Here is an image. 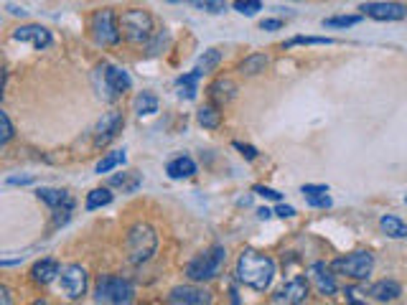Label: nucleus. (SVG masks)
Segmentation results:
<instances>
[{
	"label": "nucleus",
	"mask_w": 407,
	"mask_h": 305,
	"mask_svg": "<svg viewBox=\"0 0 407 305\" xmlns=\"http://www.w3.org/2000/svg\"><path fill=\"white\" fill-rule=\"evenodd\" d=\"M0 125H3V138H0V143L6 146L8 140L13 138V125H10V120H8V112H0Z\"/></svg>",
	"instance_id": "nucleus-34"
},
{
	"label": "nucleus",
	"mask_w": 407,
	"mask_h": 305,
	"mask_svg": "<svg viewBox=\"0 0 407 305\" xmlns=\"http://www.w3.org/2000/svg\"><path fill=\"white\" fill-rule=\"evenodd\" d=\"M199 76H201V71H191V74H183V76H178V94H181V97H186V99H194L197 97V82H199Z\"/></svg>",
	"instance_id": "nucleus-23"
},
{
	"label": "nucleus",
	"mask_w": 407,
	"mask_h": 305,
	"mask_svg": "<svg viewBox=\"0 0 407 305\" xmlns=\"http://www.w3.org/2000/svg\"><path fill=\"white\" fill-rule=\"evenodd\" d=\"M107 204H113V194H110L107 188H94V191L87 196V208H90V211L107 206Z\"/></svg>",
	"instance_id": "nucleus-25"
},
{
	"label": "nucleus",
	"mask_w": 407,
	"mask_h": 305,
	"mask_svg": "<svg viewBox=\"0 0 407 305\" xmlns=\"http://www.w3.org/2000/svg\"><path fill=\"white\" fill-rule=\"evenodd\" d=\"M306 199H308L310 206H318V208H329V206H331V196H326V194L306 196Z\"/></svg>",
	"instance_id": "nucleus-36"
},
{
	"label": "nucleus",
	"mask_w": 407,
	"mask_h": 305,
	"mask_svg": "<svg viewBox=\"0 0 407 305\" xmlns=\"http://www.w3.org/2000/svg\"><path fill=\"white\" fill-rule=\"evenodd\" d=\"M166 173L171 176V178H191V176L197 173V163L189 158V155H178V158H173L166 166Z\"/></svg>",
	"instance_id": "nucleus-19"
},
{
	"label": "nucleus",
	"mask_w": 407,
	"mask_h": 305,
	"mask_svg": "<svg viewBox=\"0 0 407 305\" xmlns=\"http://www.w3.org/2000/svg\"><path fill=\"white\" fill-rule=\"evenodd\" d=\"M135 295L130 280L117 278V275H102L97 280V288H94V298L97 303H130Z\"/></svg>",
	"instance_id": "nucleus-3"
},
{
	"label": "nucleus",
	"mask_w": 407,
	"mask_h": 305,
	"mask_svg": "<svg viewBox=\"0 0 407 305\" xmlns=\"http://www.w3.org/2000/svg\"><path fill=\"white\" fill-rule=\"evenodd\" d=\"M31 176H21V178H18V176H13V178H8V183H10V186H18V183H31Z\"/></svg>",
	"instance_id": "nucleus-41"
},
{
	"label": "nucleus",
	"mask_w": 407,
	"mask_h": 305,
	"mask_svg": "<svg viewBox=\"0 0 407 305\" xmlns=\"http://www.w3.org/2000/svg\"><path fill=\"white\" fill-rule=\"evenodd\" d=\"M120 163H125V152H122V150L110 152V155H105V158L97 163V173H110L113 168L120 166Z\"/></svg>",
	"instance_id": "nucleus-27"
},
{
	"label": "nucleus",
	"mask_w": 407,
	"mask_h": 305,
	"mask_svg": "<svg viewBox=\"0 0 407 305\" xmlns=\"http://www.w3.org/2000/svg\"><path fill=\"white\" fill-rule=\"evenodd\" d=\"M359 10L374 18V21H402V18H407V8L402 3H364Z\"/></svg>",
	"instance_id": "nucleus-10"
},
{
	"label": "nucleus",
	"mask_w": 407,
	"mask_h": 305,
	"mask_svg": "<svg viewBox=\"0 0 407 305\" xmlns=\"http://www.w3.org/2000/svg\"><path fill=\"white\" fill-rule=\"evenodd\" d=\"M166 46H169V34H166V31H161V34L155 36L153 41L148 43V56H158L163 49H166Z\"/></svg>",
	"instance_id": "nucleus-31"
},
{
	"label": "nucleus",
	"mask_w": 407,
	"mask_h": 305,
	"mask_svg": "<svg viewBox=\"0 0 407 305\" xmlns=\"http://www.w3.org/2000/svg\"><path fill=\"white\" fill-rule=\"evenodd\" d=\"M62 288L66 292V298L79 300L87 290V272L79 264H66L62 270Z\"/></svg>",
	"instance_id": "nucleus-8"
},
{
	"label": "nucleus",
	"mask_w": 407,
	"mask_h": 305,
	"mask_svg": "<svg viewBox=\"0 0 407 305\" xmlns=\"http://www.w3.org/2000/svg\"><path fill=\"white\" fill-rule=\"evenodd\" d=\"M331 270L351 280H366L374 270V257L369 252H351V255L334 260Z\"/></svg>",
	"instance_id": "nucleus-5"
},
{
	"label": "nucleus",
	"mask_w": 407,
	"mask_h": 305,
	"mask_svg": "<svg viewBox=\"0 0 407 305\" xmlns=\"http://www.w3.org/2000/svg\"><path fill=\"white\" fill-rule=\"evenodd\" d=\"M369 295H372L377 303H392L402 295V288L394 280H379L369 288Z\"/></svg>",
	"instance_id": "nucleus-16"
},
{
	"label": "nucleus",
	"mask_w": 407,
	"mask_h": 305,
	"mask_svg": "<svg viewBox=\"0 0 407 305\" xmlns=\"http://www.w3.org/2000/svg\"><path fill=\"white\" fill-rule=\"evenodd\" d=\"M92 31H94V41L99 46H113L120 41V28L115 23L113 10H99L94 15V23H92Z\"/></svg>",
	"instance_id": "nucleus-7"
},
{
	"label": "nucleus",
	"mask_w": 407,
	"mask_h": 305,
	"mask_svg": "<svg viewBox=\"0 0 407 305\" xmlns=\"http://www.w3.org/2000/svg\"><path fill=\"white\" fill-rule=\"evenodd\" d=\"M275 214L285 219V216H293V214H295V208H293V206H285V204H280V206L275 208Z\"/></svg>",
	"instance_id": "nucleus-40"
},
{
	"label": "nucleus",
	"mask_w": 407,
	"mask_h": 305,
	"mask_svg": "<svg viewBox=\"0 0 407 305\" xmlns=\"http://www.w3.org/2000/svg\"><path fill=\"white\" fill-rule=\"evenodd\" d=\"M267 64H270V59H267L265 54H252L239 64V71H242L245 76H255V74H260V71H265Z\"/></svg>",
	"instance_id": "nucleus-22"
},
{
	"label": "nucleus",
	"mask_w": 407,
	"mask_h": 305,
	"mask_svg": "<svg viewBox=\"0 0 407 305\" xmlns=\"http://www.w3.org/2000/svg\"><path fill=\"white\" fill-rule=\"evenodd\" d=\"M379 227H382V232L387 236H392V239H405L407 236V224L402 219H397V216H382Z\"/></svg>",
	"instance_id": "nucleus-21"
},
{
	"label": "nucleus",
	"mask_w": 407,
	"mask_h": 305,
	"mask_svg": "<svg viewBox=\"0 0 407 305\" xmlns=\"http://www.w3.org/2000/svg\"><path fill=\"white\" fill-rule=\"evenodd\" d=\"M362 21L359 15H334V18H326L323 21V28H351Z\"/></svg>",
	"instance_id": "nucleus-29"
},
{
	"label": "nucleus",
	"mask_w": 407,
	"mask_h": 305,
	"mask_svg": "<svg viewBox=\"0 0 407 305\" xmlns=\"http://www.w3.org/2000/svg\"><path fill=\"white\" fill-rule=\"evenodd\" d=\"M316 194H329V186H303V196H316Z\"/></svg>",
	"instance_id": "nucleus-38"
},
{
	"label": "nucleus",
	"mask_w": 407,
	"mask_h": 305,
	"mask_svg": "<svg viewBox=\"0 0 407 305\" xmlns=\"http://www.w3.org/2000/svg\"><path fill=\"white\" fill-rule=\"evenodd\" d=\"M334 43V38H318V36H295V38H290L288 43H285V49H290V46H331Z\"/></svg>",
	"instance_id": "nucleus-26"
},
{
	"label": "nucleus",
	"mask_w": 407,
	"mask_h": 305,
	"mask_svg": "<svg viewBox=\"0 0 407 305\" xmlns=\"http://www.w3.org/2000/svg\"><path fill=\"white\" fill-rule=\"evenodd\" d=\"M405 204H407V196H405Z\"/></svg>",
	"instance_id": "nucleus-44"
},
{
	"label": "nucleus",
	"mask_w": 407,
	"mask_h": 305,
	"mask_svg": "<svg viewBox=\"0 0 407 305\" xmlns=\"http://www.w3.org/2000/svg\"><path fill=\"white\" fill-rule=\"evenodd\" d=\"M219 59H222V54H219L217 49L204 51V56H201V59H199V66H197V69L201 71V74H206V71H211V69H214V66H217Z\"/></svg>",
	"instance_id": "nucleus-30"
},
{
	"label": "nucleus",
	"mask_w": 407,
	"mask_h": 305,
	"mask_svg": "<svg viewBox=\"0 0 407 305\" xmlns=\"http://www.w3.org/2000/svg\"><path fill=\"white\" fill-rule=\"evenodd\" d=\"M158 250V234H155L153 227L148 224H135L127 234V252H130V262L143 264L148 262L150 257Z\"/></svg>",
	"instance_id": "nucleus-2"
},
{
	"label": "nucleus",
	"mask_w": 407,
	"mask_h": 305,
	"mask_svg": "<svg viewBox=\"0 0 407 305\" xmlns=\"http://www.w3.org/2000/svg\"><path fill=\"white\" fill-rule=\"evenodd\" d=\"M15 41H26L31 43L34 49H46L51 46V34L43 26H18L13 31Z\"/></svg>",
	"instance_id": "nucleus-13"
},
{
	"label": "nucleus",
	"mask_w": 407,
	"mask_h": 305,
	"mask_svg": "<svg viewBox=\"0 0 407 305\" xmlns=\"http://www.w3.org/2000/svg\"><path fill=\"white\" fill-rule=\"evenodd\" d=\"M31 275H34V283L49 285L51 280H57V275H62V267H59L57 260H41V262L34 264Z\"/></svg>",
	"instance_id": "nucleus-18"
},
{
	"label": "nucleus",
	"mask_w": 407,
	"mask_h": 305,
	"mask_svg": "<svg viewBox=\"0 0 407 305\" xmlns=\"http://www.w3.org/2000/svg\"><path fill=\"white\" fill-rule=\"evenodd\" d=\"M280 26H283V21H278V18H267V21L260 23L262 31H278Z\"/></svg>",
	"instance_id": "nucleus-39"
},
{
	"label": "nucleus",
	"mask_w": 407,
	"mask_h": 305,
	"mask_svg": "<svg viewBox=\"0 0 407 305\" xmlns=\"http://www.w3.org/2000/svg\"><path fill=\"white\" fill-rule=\"evenodd\" d=\"M122 125H125V120H122V112H107L105 118L99 120L97 132H94V146H97V148L107 146L110 140L117 138V132L122 130Z\"/></svg>",
	"instance_id": "nucleus-11"
},
{
	"label": "nucleus",
	"mask_w": 407,
	"mask_h": 305,
	"mask_svg": "<svg viewBox=\"0 0 407 305\" xmlns=\"http://www.w3.org/2000/svg\"><path fill=\"white\" fill-rule=\"evenodd\" d=\"M219 122H222V115H219L214 107H201V110H199V125L201 127L214 130V127H219Z\"/></svg>",
	"instance_id": "nucleus-28"
},
{
	"label": "nucleus",
	"mask_w": 407,
	"mask_h": 305,
	"mask_svg": "<svg viewBox=\"0 0 407 305\" xmlns=\"http://www.w3.org/2000/svg\"><path fill=\"white\" fill-rule=\"evenodd\" d=\"M234 148H237V150L242 152V155H245L247 160H255V158H257V150H255L252 146H242V143H234Z\"/></svg>",
	"instance_id": "nucleus-37"
},
{
	"label": "nucleus",
	"mask_w": 407,
	"mask_h": 305,
	"mask_svg": "<svg viewBox=\"0 0 407 305\" xmlns=\"http://www.w3.org/2000/svg\"><path fill=\"white\" fill-rule=\"evenodd\" d=\"M120 26H122V34H125L127 41L133 43L150 41V36H153V18L145 10H127Z\"/></svg>",
	"instance_id": "nucleus-6"
},
{
	"label": "nucleus",
	"mask_w": 407,
	"mask_h": 305,
	"mask_svg": "<svg viewBox=\"0 0 407 305\" xmlns=\"http://www.w3.org/2000/svg\"><path fill=\"white\" fill-rule=\"evenodd\" d=\"M194 3H197V6H201L204 10H209V13H224L227 10V3L224 0H194Z\"/></svg>",
	"instance_id": "nucleus-33"
},
{
	"label": "nucleus",
	"mask_w": 407,
	"mask_h": 305,
	"mask_svg": "<svg viewBox=\"0 0 407 305\" xmlns=\"http://www.w3.org/2000/svg\"><path fill=\"white\" fill-rule=\"evenodd\" d=\"M224 247H211L209 252L199 255L197 260H191L189 267H186V275H189L194 283H204V280H214L222 270V262H224Z\"/></svg>",
	"instance_id": "nucleus-4"
},
{
	"label": "nucleus",
	"mask_w": 407,
	"mask_h": 305,
	"mask_svg": "<svg viewBox=\"0 0 407 305\" xmlns=\"http://www.w3.org/2000/svg\"><path fill=\"white\" fill-rule=\"evenodd\" d=\"M0 295H3V298H0V300H3V303H10V298H8V288H0Z\"/></svg>",
	"instance_id": "nucleus-43"
},
{
	"label": "nucleus",
	"mask_w": 407,
	"mask_h": 305,
	"mask_svg": "<svg viewBox=\"0 0 407 305\" xmlns=\"http://www.w3.org/2000/svg\"><path fill=\"white\" fill-rule=\"evenodd\" d=\"M308 275H310V280L316 283L321 295H334V292H336V280H334V275H331V267H326L323 262L313 264V267L308 270Z\"/></svg>",
	"instance_id": "nucleus-15"
},
{
	"label": "nucleus",
	"mask_w": 407,
	"mask_h": 305,
	"mask_svg": "<svg viewBox=\"0 0 407 305\" xmlns=\"http://www.w3.org/2000/svg\"><path fill=\"white\" fill-rule=\"evenodd\" d=\"M36 196H38V199H41L46 206L54 208V211H57V208H71V206H74L71 196L66 194V191H59V188H38V191H36Z\"/></svg>",
	"instance_id": "nucleus-17"
},
{
	"label": "nucleus",
	"mask_w": 407,
	"mask_h": 305,
	"mask_svg": "<svg viewBox=\"0 0 407 305\" xmlns=\"http://www.w3.org/2000/svg\"><path fill=\"white\" fill-rule=\"evenodd\" d=\"M135 112H138V115H153V112H158V97H155L153 92H143V94H138V97H135Z\"/></svg>",
	"instance_id": "nucleus-24"
},
{
	"label": "nucleus",
	"mask_w": 407,
	"mask_h": 305,
	"mask_svg": "<svg viewBox=\"0 0 407 305\" xmlns=\"http://www.w3.org/2000/svg\"><path fill=\"white\" fill-rule=\"evenodd\" d=\"M260 8H262L260 0H237V3H234V10H239L242 15H255Z\"/></svg>",
	"instance_id": "nucleus-32"
},
{
	"label": "nucleus",
	"mask_w": 407,
	"mask_h": 305,
	"mask_svg": "<svg viewBox=\"0 0 407 305\" xmlns=\"http://www.w3.org/2000/svg\"><path fill=\"white\" fill-rule=\"evenodd\" d=\"M257 216H260V219H270V216H273V211H270V208H260V211H257Z\"/></svg>",
	"instance_id": "nucleus-42"
},
{
	"label": "nucleus",
	"mask_w": 407,
	"mask_h": 305,
	"mask_svg": "<svg viewBox=\"0 0 407 305\" xmlns=\"http://www.w3.org/2000/svg\"><path fill=\"white\" fill-rule=\"evenodd\" d=\"M278 303H293V305H298V303H306L308 300V280L306 278H293L288 285H285V290L278 295Z\"/></svg>",
	"instance_id": "nucleus-14"
},
{
	"label": "nucleus",
	"mask_w": 407,
	"mask_h": 305,
	"mask_svg": "<svg viewBox=\"0 0 407 305\" xmlns=\"http://www.w3.org/2000/svg\"><path fill=\"white\" fill-rule=\"evenodd\" d=\"M252 191H255V194H260L262 199H270V201H280V191H275V188H267V186H255Z\"/></svg>",
	"instance_id": "nucleus-35"
},
{
	"label": "nucleus",
	"mask_w": 407,
	"mask_h": 305,
	"mask_svg": "<svg viewBox=\"0 0 407 305\" xmlns=\"http://www.w3.org/2000/svg\"><path fill=\"white\" fill-rule=\"evenodd\" d=\"M102 71V82H105V90H107V99L117 97L122 92H127L133 87L130 82V76H127L125 69H120V66H113V64H105V66H99Z\"/></svg>",
	"instance_id": "nucleus-9"
},
{
	"label": "nucleus",
	"mask_w": 407,
	"mask_h": 305,
	"mask_svg": "<svg viewBox=\"0 0 407 305\" xmlns=\"http://www.w3.org/2000/svg\"><path fill=\"white\" fill-rule=\"evenodd\" d=\"M275 278V262L267 255L257 252H245L237 260V280L245 283L252 290H267Z\"/></svg>",
	"instance_id": "nucleus-1"
},
{
	"label": "nucleus",
	"mask_w": 407,
	"mask_h": 305,
	"mask_svg": "<svg viewBox=\"0 0 407 305\" xmlns=\"http://www.w3.org/2000/svg\"><path fill=\"white\" fill-rule=\"evenodd\" d=\"M171 303H183V305H206L211 303V292L194 288V285H183V288H173L169 295Z\"/></svg>",
	"instance_id": "nucleus-12"
},
{
	"label": "nucleus",
	"mask_w": 407,
	"mask_h": 305,
	"mask_svg": "<svg viewBox=\"0 0 407 305\" xmlns=\"http://www.w3.org/2000/svg\"><path fill=\"white\" fill-rule=\"evenodd\" d=\"M211 97L217 99L219 104H227L234 99V92H237V87H234L232 79H219V82L211 84Z\"/></svg>",
	"instance_id": "nucleus-20"
}]
</instances>
